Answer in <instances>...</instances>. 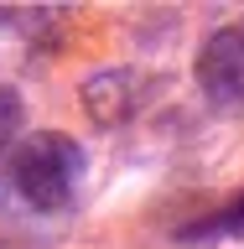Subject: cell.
<instances>
[{"label":"cell","mask_w":244,"mask_h":249,"mask_svg":"<svg viewBox=\"0 0 244 249\" xmlns=\"http://www.w3.org/2000/svg\"><path fill=\"white\" fill-rule=\"evenodd\" d=\"M11 177L31 208H68L83 182V151H78V140L57 135V130H37L21 140Z\"/></svg>","instance_id":"6da1fadb"},{"label":"cell","mask_w":244,"mask_h":249,"mask_svg":"<svg viewBox=\"0 0 244 249\" xmlns=\"http://www.w3.org/2000/svg\"><path fill=\"white\" fill-rule=\"evenodd\" d=\"M198 83L218 104H244V26H224L203 42Z\"/></svg>","instance_id":"7a4b0ae2"},{"label":"cell","mask_w":244,"mask_h":249,"mask_svg":"<svg viewBox=\"0 0 244 249\" xmlns=\"http://www.w3.org/2000/svg\"><path fill=\"white\" fill-rule=\"evenodd\" d=\"M21 130V99H16L11 89H0V145Z\"/></svg>","instance_id":"3957f363"},{"label":"cell","mask_w":244,"mask_h":249,"mask_svg":"<svg viewBox=\"0 0 244 249\" xmlns=\"http://www.w3.org/2000/svg\"><path fill=\"white\" fill-rule=\"evenodd\" d=\"M203 233H244V197H239V202H229V208H224V213H218Z\"/></svg>","instance_id":"277c9868"}]
</instances>
